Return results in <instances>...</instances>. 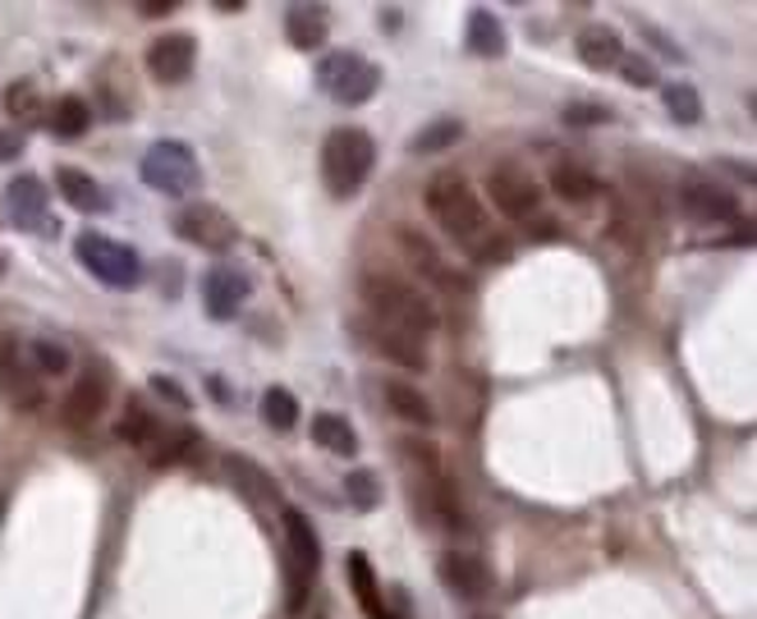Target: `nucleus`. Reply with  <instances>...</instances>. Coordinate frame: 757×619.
Wrapping results in <instances>:
<instances>
[{
	"label": "nucleus",
	"instance_id": "nucleus-1",
	"mask_svg": "<svg viewBox=\"0 0 757 619\" xmlns=\"http://www.w3.org/2000/svg\"><path fill=\"white\" fill-rule=\"evenodd\" d=\"M423 203H427L432 220L445 229V239L460 248V253H469L473 262H505V257L514 253L510 235H501V229L491 225L482 198L469 188L464 175H454V170L436 175V179L427 184V193H423Z\"/></svg>",
	"mask_w": 757,
	"mask_h": 619
},
{
	"label": "nucleus",
	"instance_id": "nucleus-2",
	"mask_svg": "<svg viewBox=\"0 0 757 619\" xmlns=\"http://www.w3.org/2000/svg\"><path fill=\"white\" fill-rule=\"evenodd\" d=\"M363 298H367L372 317L382 322V326H395V331L419 335V340H427L436 331V303L423 289H413L409 281L376 276V271H372V276L363 281Z\"/></svg>",
	"mask_w": 757,
	"mask_h": 619
},
{
	"label": "nucleus",
	"instance_id": "nucleus-3",
	"mask_svg": "<svg viewBox=\"0 0 757 619\" xmlns=\"http://www.w3.org/2000/svg\"><path fill=\"white\" fill-rule=\"evenodd\" d=\"M372 166H376V143H372L367 129L345 125L322 143V179L335 198H354V193L367 184Z\"/></svg>",
	"mask_w": 757,
	"mask_h": 619
},
{
	"label": "nucleus",
	"instance_id": "nucleus-4",
	"mask_svg": "<svg viewBox=\"0 0 757 619\" xmlns=\"http://www.w3.org/2000/svg\"><path fill=\"white\" fill-rule=\"evenodd\" d=\"M138 170H142V184L151 193H161V198H188V193L203 188V166L194 157V147L179 143V138L151 143Z\"/></svg>",
	"mask_w": 757,
	"mask_h": 619
},
{
	"label": "nucleus",
	"instance_id": "nucleus-5",
	"mask_svg": "<svg viewBox=\"0 0 757 619\" xmlns=\"http://www.w3.org/2000/svg\"><path fill=\"white\" fill-rule=\"evenodd\" d=\"M73 253H79V262L88 266V276H97L110 289H134L142 281V257L120 239L97 235V229H83Z\"/></svg>",
	"mask_w": 757,
	"mask_h": 619
},
{
	"label": "nucleus",
	"instance_id": "nucleus-6",
	"mask_svg": "<svg viewBox=\"0 0 757 619\" xmlns=\"http://www.w3.org/2000/svg\"><path fill=\"white\" fill-rule=\"evenodd\" d=\"M317 83L340 106H363V101L376 97V88H382V69H376L372 60H363L358 51H335L317 65Z\"/></svg>",
	"mask_w": 757,
	"mask_h": 619
},
{
	"label": "nucleus",
	"instance_id": "nucleus-7",
	"mask_svg": "<svg viewBox=\"0 0 757 619\" xmlns=\"http://www.w3.org/2000/svg\"><path fill=\"white\" fill-rule=\"evenodd\" d=\"M0 400L19 413L42 409V400H47V381L28 363V344L14 335L0 340Z\"/></svg>",
	"mask_w": 757,
	"mask_h": 619
},
{
	"label": "nucleus",
	"instance_id": "nucleus-8",
	"mask_svg": "<svg viewBox=\"0 0 757 619\" xmlns=\"http://www.w3.org/2000/svg\"><path fill=\"white\" fill-rule=\"evenodd\" d=\"M285 541H289V615L303 610V597H308V583L322 569V541L313 532V523L303 519V510H285Z\"/></svg>",
	"mask_w": 757,
	"mask_h": 619
},
{
	"label": "nucleus",
	"instance_id": "nucleus-9",
	"mask_svg": "<svg viewBox=\"0 0 757 619\" xmlns=\"http://www.w3.org/2000/svg\"><path fill=\"white\" fill-rule=\"evenodd\" d=\"M175 229H179L184 244L207 248V253H225V248L239 244V225L225 216L220 207H212V203H188V207L175 216Z\"/></svg>",
	"mask_w": 757,
	"mask_h": 619
},
{
	"label": "nucleus",
	"instance_id": "nucleus-10",
	"mask_svg": "<svg viewBox=\"0 0 757 619\" xmlns=\"http://www.w3.org/2000/svg\"><path fill=\"white\" fill-rule=\"evenodd\" d=\"M486 193H491V207H497L501 216H510V220H528L542 207V193H538L533 175H528L523 166H497L486 175Z\"/></svg>",
	"mask_w": 757,
	"mask_h": 619
},
{
	"label": "nucleus",
	"instance_id": "nucleus-11",
	"mask_svg": "<svg viewBox=\"0 0 757 619\" xmlns=\"http://www.w3.org/2000/svg\"><path fill=\"white\" fill-rule=\"evenodd\" d=\"M6 212L19 229L28 235H56V220H51V193L37 175H19L6 188Z\"/></svg>",
	"mask_w": 757,
	"mask_h": 619
},
{
	"label": "nucleus",
	"instance_id": "nucleus-12",
	"mask_svg": "<svg viewBox=\"0 0 757 619\" xmlns=\"http://www.w3.org/2000/svg\"><path fill=\"white\" fill-rule=\"evenodd\" d=\"M198 289H203V303H207V317H212V322H235L239 307L248 303V289H253V285H248L244 271H235V266H212V271H203Z\"/></svg>",
	"mask_w": 757,
	"mask_h": 619
},
{
	"label": "nucleus",
	"instance_id": "nucleus-13",
	"mask_svg": "<svg viewBox=\"0 0 757 619\" xmlns=\"http://www.w3.org/2000/svg\"><path fill=\"white\" fill-rule=\"evenodd\" d=\"M106 404H110V376L106 372H83L79 381L69 385V395L60 404V417H65L69 432H83L106 413Z\"/></svg>",
	"mask_w": 757,
	"mask_h": 619
},
{
	"label": "nucleus",
	"instance_id": "nucleus-14",
	"mask_svg": "<svg viewBox=\"0 0 757 619\" xmlns=\"http://www.w3.org/2000/svg\"><path fill=\"white\" fill-rule=\"evenodd\" d=\"M194 60H198V42L188 32H166L147 47V73L157 83H184L194 73Z\"/></svg>",
	"mask_w": 757,
	"mask_h": 619
},
{
	"label": "nucleus",
	"instance_id": "nucleus-15",
	"mask_svg": "<svg viewBox=\"0 0 757 619\" xmlns=\"http://www.w3.org/2000/svg\"><path fill=\"white\" fill-rule=\"evenodd\" d=\"M679 212H685L689 220H698V225H721V220L739 216V203H735V193L694 179V184L679 188Z\"/></svg>",
	"mask_w": 757,
	"mask_h": 619
},
{
	"label": "nucleus",
	"instance_id": "nucleus-16",
	"mask_svg": "<svg viewBox=\"0 0 757 619\" xmlns=\"http://www.w3.org/2000/svg\"><path fill=\"white\" fill-rule=\"evenodd\" d=\"M363 335H367V344L382 358H391L395 367H409V372H427V344L419 340V335H404V331H395V326H382V322H372V326H363Z\"/></svg>",
	"mask_w": 757,
	"mask_h": 619
},
{
	"label": "nucleus",
	"instance_id": "nucleus-17",
	"mask_svg": "<svg viewBox=\"0 0 757 619\" xmlns=\"http://www.w3.org/2000/svg\"><path fill=\"white\" fill-rule=\"evenodd\" d=\"M436 578H441V583H445L454 597H469V601H478V597L491 592V573H486V564H482L478 556H464V551L441 556Z\"/></svg>",
	"mask_w": 757,
	"mask_h": 619
},
{
	"label": "nucleus",
	"instance_id": "nucleus-18",
	"mask_svg": "<svg viewBox=\"0 0 757 619\" xmlns=\"http://www.w3.org/2000/svg\"><path fill=\"white\" fill-rule=\"evenodd\" d=\"M579 60L588 65V69H616L620 65V56H625V42H620V32L616 28H606V23H588L583 32H579Z\"/></svg>",
	"mask_w": 757,
	"mask_h": 619
},
{
	"label": "nucleus",
	"instance_id": "nucleus-19",
	"mask_svg": "<svg viewBox=\"0 0 757 619\" xmlns=\"http://www.w3.org/2000/svg\"><path fill=\"white\" fill-rule=\"evenodd\" d=\"M345 573H350L354 597H358V606H363L367 619H395L391 606H386V597H382V583H376V573H372V564H367L363 551H350V556H345Z\"/></svg>",
	"mask_w": 757,
	"mask_h": 619
},
{
	"label": "nucleus",
	"instance_id": "nucleus-20",
	"mask_svg": "<svg viewBox=\"0 0 757 619\" xmlns=\"http://www.w3.org/2000/svg\"><path fill=\"white\" fill-rule=\"evenodd\" d=\"M56 188L65 193V203H69L73 212L101 216V212L110 207V198L101 193V184H97L92 175H83V170H73V166H60V170H56Z\"/></svg>",
	"mask_w": 757,
	"mask_h": 619
},
{
	"label": "nucleus",
	"instance_id": "nucleus-21",
	"mask_svg": "<svg viewBox=\"0 0 757 619\" xmlns=\"http://www.w3.org/2000/svg\"><path fill=\"white\" fill-rule=\"evenodd\" d=\"M395 239H400L404 257H409L413 266H419V271H423V276H427L432 285H441V289H450V285H454V276L445 271V257H441V253H436V248H432V244H427V239L419 235V229L400 225V235H395Z\"/></svg>",
	"mask_w": 757,
	"mask_h": 619
},
{
	"label": "nucleus",
	"instance_id": "nucleus-22",
	"mask_svg": "<svg viewBox=\"0 0 757 619\" xmlns=\"http://www.w3.org/2000/svg\"><path fill=\"white\" fill-rule=\"evenodd\" d=\"M285 37L298 51H322L326 47V14L322 6H294L285 14Z\"/></svg>",
	"mask_w": 757,
	"mask_h": 619
},
{
	"label": "nucleus",
	"instance_id": "nucleus-23",
	"mask_svg": "<svg viewBox=\"0 0 757 619\" xmlns=\"http://www.w3.org/2000/svg\"><path fill=\"white\" fill-rule=\"evenodd\" d=\"M597 175L588 170V166H579V161H556L551 166V193L556 198H564V203H588V198H597Z\"/></svg>",
	"mask_w": 757,
	"mask_h": 619
},
{
	"label": "nucleus",
	"instance_id": "nucleus-24",
	"mask_svg": "<svg viewBox=\"0 0 757 619\" xmlns=\"http://www.w3.org/2000/svg\"><path fill=\"white\" fill-rule=\"evenodd\" d=\"M308 432H313V441L322 445V450H331V454H358V432L345 422V413H317L313 422H308Z\"/></svg>",
	"mask_w": 757,
	"mask_h": 619
},
{
	"label": "nucleus",
	"instance_id": "nucleus-25",
	"mask_svg": "<svg viewBox=\"0 0 757 619\" xmlns=\"http://www.w3.org/2000/svg\"><path fill=\"white\" fill-rule=\"evenodd\" d=\"M469 51L486 56V60H501L505 56V28L491 10H473L469 14Z\"/></svg>",
	"mask_w": 757,
	"mask_h": 619
},
{
	"label": "nucleus",
	"instance_id": "nucleus-26",
	"mask_svg": "<svg viewBox=\"0 0 757 619\" xmlns=\"http://www.w3.org/2000/svg\"><path fill=\"white\" fill-rule=\"evenodd\" d=\"M157 436H161V417L147 413L142 400H129V409L120 417V441H129L138 450H151V445H157Z\"/></svg>",
	"mask_w": 757,
	"mask_h": 619
},
{
	"label": "nucleus",
	"instance_id": "nucleus-27",
	"mask_svg": "<svg viewBox=\"0 0 757 619\" xmlns=\"http://www.w3.org/2000/svg\"><path fill=\"white\" fill-rule=\"evenodd\" d=\"M386 400H391V409H395L404 422H419V428H432V422H436L427 395H419V385H409V381H386Z\"/></svg>",
	"mask_w": 757,
	"mask_h": 619
},
{
	"label": "nucleus",
	"instance_id": "nucleus-28",
	"mask_svg": "<svg viewBox=\"0 0 757 619\" xmlns=\"http://www.w3.org/2000/svg\"><path fill=\"white\" fill-rule=\"evenodd\" d=\"M460 138H464V125L445 115V120H432L427 129L413 134V138H409V151H413V157H436V151H450Z\"/></svg>",
	"mask_w": 757,
	"mask_h": 619
},
{
	"label": "nucleus",
	"instance_id": "nucleus-29",
	"mask_svg": "<svg viewBox=\"0 0 757 619\" xmlns=\"http://www.w3.org/2000/svg\"><path fill=\"white\" fill-rule=\"evenodd\" d=\"M92 125V106L83 97H60L51 106V134L56 138H83Z\"/></svg>",
	"mask_w": 757,
	"mask_h": 619
},
{
	"label": "nucleus",
	"instance_id": "nucleus-30",
	"mask_svg": "<svg viewBox=\"0 0 757 619\" xmlns=\"http://www.w3.org/2000/svg\"><path fill=\"white\" fill-rule=\"evenodd\" d=\"M661 101H666V110L675 115V125H698V120H702V97H698L694 83H666V88H661Z\"/></svg>",
	"mask_w": 757,
	"mask_h": 619
},
{
	"label": "nucleus",
	"instance_id": "nucleus-31",
	"mask_svg": "<svg viewBox=\"0 0 757 619\" xmlns=\"http://www.w3.org/2000/svg\"><path fill=\"white\" fill-rule=\"evenodd\" d=\"M198 450V436L188 432V428H179V432H166L161 428V436H157V445H151V463H157V469H170V463H179V459H188Z\"/></svg>",
	"mask_w": 757,
	"mask_h": 619
},
{
	"label": "nucleus",
	"instance_id": "nucleus-32",
	"mask_svg": "<svg viewBox=\"0 0 757 619\" xmlns=\"http://www.w3.org/2000/svg\"><path fill=\"white\" fill-rule=\"evenodd\" d=\"M262 422L276 428V432H289L298 422V400L285 391V385H272V391L262 395Z\"/></svg>",
	"mask_w": 757,
	"mask_h": 619
},
{
	"label": "nucleus",
	"instance_id": "nucleus-33",
	"mask_svg": "<svg viewBox=\"0 0 757 619\" xmlns=\"http://www.w3.org/2000/svg\"><path fill=\"white\" fill-rule=\"evenodd\" d=\"M28 363L37 367V376H65L69 372V350H65V344L60 340H32L28 344Z\"/></svg>",
	"mask_w": 757,
	"mask_h": 619
},
{
	"label": "nucleus",
	"instance_id": "nucleus-34",
	"mask_svg": "<svg viewBox=\"0 0 757 619\" xmlns=\"http://www.w3.org/2000/svg\"><path fill=\"white\" fill-rule=\"evenodd\" d=\"M6 115H10V120H23V125L42 120V97H37V83H28V79L10 83L6 88Z\"/></svg>",
	"mask_w": 757,
	"mask_h": 619
},
{
	"label": "nucleus",
	"instance_id": "nucleus-35",
	"mask_svg": "<svg viewBox=\"0 0 757 619\" xmlns=\"http://www.w3.org/2000/svg\"><path fill=\"white\" fill-rule=\"evenodd\" d=\"M345 500H350L354 510H376V505H382V487H376V478L367 469H358V473L345 478Z\"/></svg>",
	"mask_w": 757,
	"mask_h": 619
},
{
	"label": "nucleus",
	"instance_id": "nucleus-36",
	"mask_svg": "<svg viewBox=\"0 0 757 619\" xmlns=\"http://www.w3.org/2000/svg\"><path fill=\"white\" fill-rule=\"evenodd\" d=\"M620 73H625V83H633V88H657V65L648 60V56H620V65H616Z\"/></svg>",
	"mask_w": 757,
	"mask_h": 619
},
{
	"label": "nucleus",
	"instance_id": "nucleus-37",
	"mask_svg": "<svg viewBox=\"0 0 757 619\" xmlns=\"http://www.w3.org/2000/svg\"><path fill=\"white\" fill-rule=\"evenodd\" d=\"M564 120H570V125H606V120H611V110L592 106V101H570V106H564Z\"/></svg>",
	"mask_w": 757,
	"mask_h": 619
},
{
	"label": "nucleus",
	"instance_id": "nucleus-38",
	"mask_svg": "<svg viewBox=\"0 0 757 619\" xmlns=\"http://www.w3.org/2000/svg\"><path fill=\"white\" fill-rule=\"evenodd\" d=\"M230 473H235V478H244L253 495H272V491H276V487H272L267 478H262V473L253 469V463H244V459H230Z\"/></svg>",
	"mask_w": 757,
	"mask_h": 619
},
{
	"label": "nucleus",
	"instance_id": "nucleus-39",
	"mask_svg": "<svg viewBox=\"0 0 757 619\" xmlns=\"http://www.w3.org/2000/svg\"><path fill=\"white\" fill-rule=\"evenodd\" d=\"M151 385H157V395H166L170 404H179V409H188V395L179 391V385H175V381H166V376H157V381H151Z\"/></svg>",
	"mask_w": 757,
	"mask_h": 619
},
{
	"label": "nucleus",
	"instance_id": "nucleus-40",
	"mask_svg": "<svg viewBox=\"0 0 757 619\" xmlns=\"http://www.w3.org/2000/svg\"><path fill=\"white\" fill-rule=\"evenodd\" d=\"M147 19H157V14H170L175 10V0H142V6H138Z\"/></svg>",
	"mask_w": 757,
	"mask_h": 619
},
{
	"label": "nucleus",
	"instance_id": "nucleus-41",
	"mask_svg": "<svg viewBox=\"0 0 757 619\" xmlns=\"http://www.w3.org/2000/svg\"><path fill=\"white\" fill-rule=\"evenodd\" d=\"M19 147H23V138H19V134H0V157H14Z\"/></svg>",
	"mask_w": 757,
	"mask_h": 619
},
{
	"label": "nucleus",
	"instance_id": "nucleus-42",
	"mask_svg": "<svg viewBox=\"0 0 757 619\" xmlns=\"http://www.w3.org/2000/svg\"><path fill=\"white\" fill-rule=\"evenodd\" d=\"M0 271H6V257H0Z\"/></svg>",
	"mask_w": 757,
	"mask_h": 619
},
{
	"label": "nucleus",
	"instance_id": "nucleus-43",
	"mask_svg": "<svg viewBox=\"0 0 757 619\" xmlns=\"http://www.w3.org/2000/svg\"><path fill=\"white\" fill-rule=\"evenodd\" d=\"M317 619H322V615H317Z\"/></svg>",
	"mask_w": 757,
	"mask_h": 619
}]
</instances>
